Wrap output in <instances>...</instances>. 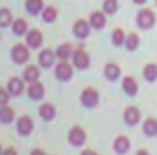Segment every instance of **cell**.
Returning <instances> with one entry per match:
<instances>
[{
    "label": "cell",
    "mask_w": 157,
    "mask_h": 155,
    "mask_svg": "<svg viewBox=\"0 0 157 155\" xmlns=\"http://www.w3.org/2000/svg\"><path fill=\"white\" fill-rule=\"evenodd\" d=\"M155 2H157V0H155Z\"/></svg>",
    "instance_id": "37"
},
{
    "label": "cell",
    "mask_w": 157,
    "mask_h": 155,
    "mask_svg": "<svg viewBox=\"0 0 157 155\" xmlns=\"http://www.w3.org/2000/svg\"><path fill=\"white\" fill-rule=\"evenodd\" d=\"M11 57H13V60H15L17 64H24V62H28V59H29V51H28L26 46L17 44V46L13 47V51H11Z\"/></svg>",
    "instance_id": "3"
},
{
    "label": "cell",
    "mask_w": 157,
    "mask_h": 155,
    "mask_svg": "<svg viewBox=\"0 0 157 155\" xmlns=\"http://www.w3.org/2000/svg\"><path fill=\"white\" fill-rule=\"evenodd\" d=\"M31 155H44V152H42V150H33Z\"/></svg>",
    "instance_id": "34"
},
{
    "label": "cell",
    "mask_w": 157,
    "mask_h": 155,
    "mask_svg": "<svg viewBox=\"0 0 157 155\" xmlns=\"http://www.w3.org/2000/svg\"><path fill=\"white\" fill-rule=\"evenodd\" d=\"M55 115H57V110H55V106H53V104L46 102V104H42V106H40V117H42V119L51 120V119H55Z\"/></svg>",
    "instance_id": "11"
},
{
    "label": "cell",
    "mask_w": 157,
    "mask_h": 155,
    "mask_svg": "<svg viewBox=\"0 0 157 155\" xmlns=\"http://www.w3.org/2000/svg\"><path fill=\"white\" fill-rule=\"evenodd\" d=\"M57 77L60 78V80H70V78H71V66H70L66 60H62V62L57 66Z\"/></svg>",
    "instance_id": "8"
},
{
    "label": "cell",
    "mask_w": 157,
    "mask_h": 155,
    "mask_svg": "<svg viewBox=\"0 0 157 155\" xmlns=\"http://www.w3.org/2000/svg\"><path fill=\"white\" fill-rule=\"evenodd\" d=\"M11 11L9 9H0V28H7L11 24Z\"/></svg>",
    "instance_id": "25"
},
{
    "label": "cell",
    "mask_w": 157,
    "mask_h": 155,
    "mask_svg": "<svg viewBox=\"0 0 157 155\" xmlns=\"http://www.w3.org/2000/svg\"><path fill=\"white\" fill-rule=\"evenodd\" d=\"M137 46H139V37H137V33H132V35L126 39V47H128L130 51H133V49H137Z\"/></svg>",
    "instance_id": "29"
},
{
    "label": "cell",
    "mask_w": 157,
    "mask_h": 155,
    "mask_svg": "<svg viewBox=\"0 0 157 155\" xmlns=\"http://www.w3.org/2000/svg\"><path fill=\"white\" fill-rule=\"evenodd\" d=\"M26 31H28V22H26V20L18 18V20L13 22V33H17V35H24Z\"/></svg>",
    "instance_id": "23"
},
{
    "label": "cell",
    "mask_w": 157,
    "mask_h": 155,
    "mask_svg": "<svg viewBox=\"0 0 157 155\" xmlns=\"http://www.w3.org/2000/svg\"><path fill=\"white\" fill-rule=\"evenodd\" d=\"M90 24H91L93 28H97V29L104 28V24H106V17H104V13H101V11H95V13L90 17Z\"/></svg>",
    "instance_id": "15"
},
{
    "label": "cell",
    "mask_w": 157,
    "mask_h": 155,
    "mask_svg": "<svg viewBox=\"0 0 157 155\" xmlns=\"http://www.w3.org/2000/svg\"><path fill=\"white\" fill-rule=\"evenodd\" d=\"M139 119H141V113H139V110H137V108H133V106L126 108V112H124V120H126V124L133 126V124H137V122H139Z\"/></svg>",
    "instance_id": "7"
},
{
    "label": "cell",
    "mask_w": 157,
    "mask_h": 155,
    "mask_svg": "<svg viewBox=\"0 0 157 155\" xmlns=\"http://www.w3.org/2000/svg\"><path fill=\"white\" fill-rule=\"evenodd\" d=\"M28 93H29V97H31L33 100H40V99L44 97V86H42L40 82H31Z\"/></svg>",
    "instance_id": "10"
},
{
    "label": "cell",
    "mask_w": 157,
    "mask_h": 155,
    "mask_svg": "<svg viewBox=\"0 0 157 155\" xmlns=\"http://www.w3.org/2000/svg\"><path fill=\"white\" fill-rule=\"evenodd\" d=\"M113 148H115L117 153H126L128 148H130V141H128V137H124V135L117 137L115 142H113Z\"/></svg>",
    "instance_id": "12"
},
{
    "label": "cell",
    "mask_w": 157,
    "mask_h": 155,
    "mask_svg": "<svg viewBox=\"0 0 157 155\" xmlns=\"http://www.w3.org/2000/svg\"><path fill=\"white\" fill-rule=\"evenodd\" d=\"M17 130H18L20 135H29L31 130H33V122H31V119H29L28 115L20 117L18 122H17Z\"/></svg>",
    "instance_id": "6"
},
{
    "label": "cell",
    "mask_w": 157,
    "mask_h": 155,
    "mask_svg": "<svg viewBox=\"0 0 157 155\" xmlns=\"http://www.w3.org/2000/svg\"><path fill=\"white\" fill-rule=\"evenodd\" d=\"M102 9H104V13H108V15H113V13L117 11V0H104V4H102Z\"/></svg>",
    "instance_id": "28"
},
{
    "label": "cell",
    "mask_w": 157,
    "mask_h": 155,
    "mask_svg": "<svg viewBox=\"0 0 157 155\" xmlns=\"http://www.w3.org/2000/svg\"><path fill=\"white\" fill-rule=\"evenodd\" d=\"M2 155H17V152H15L13 148H6V152H4Z\"/></svg>",
    "instance_id": "32"
},
{
    "label": "cell",
    "mask_w": 157,
    "mask_h": 155,
    "mask_svg": "<svg viewBox=\"0 0 157 155\" xmlns=\"http://www.w3.org/2000/svg\"><path fill=\"white\" fill-rule=\"evenodd\" d=\"M104 75H106V78H110V80H117L119 75H121V70H119L117 64H106Z\"/></svg>",
    "instance_id": "18"
},
{
    "label": "cell",
    "mask_w": 157,
    "mask_h": 155,
    "mask_svg": "<svg viewBox=\"0 0 157 155\" xmlns=\"http://www.w3.org/2000/svg\"><path fill=\"white\" fill-rule=\"evenodd\" d=\"M112 40H113V44L115 46H122V42H124V33H122V29H115L113 31V37H112Z\"/></svg>",
    "instance_id": "30"
},
{
    "label": "cell",
    "mask_w": 157,
    "mask_h": 155,
    "mask_svg": "<svg viewBox=\"0 0 157 155\" xmlns=\"http://www.w3.org/2000/svg\"><path fill=\"white\" fill-rule=\"evenodd\" d=\"M144 133L150 135V137L157 135V120L155 119H148V120L144 122Z\"/></svg>",
    "instance_id": "24"
},
{
    "label": "cell",
    "mask_w": 157,
    "mask_h": 155,
    "mask_svg": "<svg viewBox=\"0 0 157 155\" xmlns=\"http://www.w3.org/2000/svg\"><path fill=\"white\" fill-rule=\"evenodd\" d=\"M9 91H6L4 88H0V106H7V100H9Z\"/></svg>",
    "instance_id": "31"
},
{
    "label": "cell",
    "mask_w": 157,
    "mask_h": 155,
    "mask_svg": "<svg viewBox=\"0 0 157 155\" xmlns=\"http://www.w3.org/2000/svg\"><path fill=\"white\" fill-rule=\"evenodd\" d=\"M42 0H26V9H28V13H31V15H37L40 11H44L42 9Z\"/></svg>",
    "instance_id": "17"
},
{
    "label": "cell",
    "mask_w": 157,
    "mask_h": 155,
    "mask_svg": "<svg viewBox=\"0 0 157 155\" xmlns=\"http://www.w3.org/2000/svg\"><path fill=\"white\" fill-rule=\"evenodd\" d=\"M133 2H135V4H144L146 0H133Z\"/></svg>",
    "instance_id": "36"
},
{
    "label": "cell",
    "mask_w": 157,
    "mask_h": 155,
    "mask_svg": "<svg viewBox=\"0 0 157 155\" xmlns=\"http://www.w3.org/2000/svg\"><path fill=\"white\" fill-rule=\"evenodd\" d=\"M73 64H75L77 70H86L90 66V57H88V53L82 47H78L77 51L73 53Z\"/></svg>",
    "instance_id": "4"
},
{
    "label": "cell",
    "mask_w": 157,
    "mask_h": 155,
    "mask_svg": "<svg viewBox=\"0 0 157 155\" xmlns=\"http://www.w3.org/2000/svg\"><path fill=\"white\" fill-rule=\"evenodd\" d=\"M144 78L146 80H155L157 78V66L155 64H148L144 68Z\"/></svg>",
    "instance_id": "27"
},
{
    "label": "cell",
    "mask_w": 157,
    "mask_h": 155,
    "mask_svg": "<svg viewBox=\"0 0 157 155\" xmlns=\"http://www.w3.org/2000/svg\"><path fill=\"white\" fill-rule=\"evenodd\" d=\"M73 33L77 35L78 39H86V37L90 35V24L84 22V20L75 22V26H73Z\"/></svg>",
    "instance_id": "9"
},
{
    "label": "cell",
    "mask_w": 157,
    "mask_h": 155,
    "mask_svg": "<svg viewBox=\"0 0 157 155\" xmlns=\"http://www.w3.org/2000/svg\"><path fill=\"white\" fill-rule=\"evenodd\" d=\"M55 18H57V9L55 7H46L42 11V20L44 22H53Z\"/></svg>",
    "instance_id": "26"
},
{
    "label": "cell",
    "mask_w": 157,
    "mask_h": 155,
    "mask_svg": "<svg viewBox=\"0 0 157 155\" xmlns=\"http://www.w3.org/2000/svg\"><path fill=\"white\" fill-rule=\"evenodd\" d=\"M7 89H9V93L11 95H20L22 91H24V82L20 80V78H11L9 80V86H7Z\"/></svg>",
    "instance_id": "16"
},
{
    "label": "cell",
    "mask_w": 157,
    "mask_h": 155,
    "mask_svg": "<svg viewBox=\"0 0 157 155\" xmlns=\"http://www.w3.org/2000/svg\"><path fill=\"white\" fill-rule=\"evenodd\" d=\"M122 89H124L128 95H135V93H137V82L132 77H126L122 80Z\"/></svg>",
    "instance_id": "19"
},
{
    "label": "cell",
    "mask_w": 157,
    "mask_h": 155,
    "mask_svg": "<svg viewBox=\"0 0 157 155\" xmlns=\"http://www.w3.org/2000/svg\"><path fill=\"white\" fill-rule=\"evenodd\" d=\"M82 155H99V153H97V152H93V150H84Z\"/></svg>",
    "instance_id": "33"
},
{
    "label": "cell",
    "mask_w": 157,
    "mask_h": 155,
    "mask_svg": "<svg viewBox=\"0 0 157 155\" xmlns=\"http://www.w3.org/2000/svg\"><path fill=\"white\" fill-rule=\"evenodd\" d=\"M137 155H148V152H146V150H139V152H137Z\"/></svg>",
    "instance_id": "35"
},
{
    "label": "cell",
    "mask_w": 157,
    "mask_h": 155,
    "mask_svg": "<svg viewBox=\"0 0 157 155\" xmlns=\"http://www.w3.org/2000/svg\"><path fill=\"white\" fill-rule=\"evenodd\" d=\"M137 24H139L143 29L152 28V26L155 24V15H154V11H152V9H143V11H139V15H137Z\"/></svg>",
    "instance_id": "1"
},
{
    "label": "cell",
    "mask_w": 157,
    "mask_h": 155,
    "mask_svg": "<svg viewBox=\"0 0 157 155\" xmlns=\"http://www.w3.org/2000/svg\"><path fill=\"white\" fill-rule=\"evenodd\" d=\"M28 46H31V47L42 46V33H40L39 29H31L28 33Z\"/></svg>",
    "instance_id": "13"
},
{
    "label": "cell",
    "mask_w": 157,
    "mask_h": 155,
    "mask_svg": "<svg viewBox=\"0 0 157 155\" xmlns=\"http://www.w3.org/2000/svg\"><path fill=\"white\" fill-rule=\"evenodd\" d=\"M13 117H15V112L9 108V106H0V120L2 122H11L13 120Z\"/></svg>",
    "instance_id": "22"
},
{
    "label": "cell",
    "mask_w": 157,
    "mask_h": 155,
    "mask_svg": "<svg viewBox=\"0 0 157 155\" xmlns=\"http://www.w3.org/2000/svg\"><path fill=\"white\" fill-rule=\"evenodd\" d=\"M84 141H86V133H84L82 128L75 126V128L70 130V142H71L73 146H82Z\"/></svg>",
    "instance_id": "5"
},
{
    "label": "cell",
    "mask_w": 157,
    "mask_h": 155,
    "mask_svg": "<svg viewBox=\"0 0 157 155\" xmlns=\"http://www.w3.org/2000/svg\"><path fill=\"white\" fill-rule=\"evenodd\" d=\"M53 59H55V53L49 51V49H44L39 55V62H40L42 68H49V66L53 64Z\"/></svg>",
    "instance_id": "14"
},
{
    "label": "cell",
    "mask_w": 157,
    "mask_h": 155,
    "mask_svg": "<svg viewBox=\"0 0 157 155\" xmlns=\"http://www.w3.org/2000/svg\"><path fill=\"white\" fill-rule=\"evenodd\" d=\"M71 55H73V53H71V44H62V46H59L57 57H59L60 60H68Z\"/></svg>",
    "instance_id": "21"
},
{
    "label": "cell",
    "mask_w": 157,
    "mask_h": 155,
    "mask_svg": "<svg viewBox=\"0 0 157 155\" xmlns=\"http://www.w3.org/2000/svg\"><path fill=\"white\" fill-rule=\"evenodd\" d=\"M40 77V71L37 66H29V68H26V71H24V78L28 80V82H37Z\"/></svg>",
    "instance_id": "20"
},
{
    "label": "cell",
    "mask_w": 157,
    "mask_h": 155,
    "mask_svg": "<svg viewBox=\"0 0 157 155\" xmlns=\"http://www.w3.org/2000/svg\"><path fill=\"white\" fill-rule=\"evenodd\" d=\"M80 102H82L84 106H88V108L95 106V104L99 102V93H97V89L86 88V89L82 91V95H80Z\"/></svg>",
    "instance_id": "2"
}]
</instances>
